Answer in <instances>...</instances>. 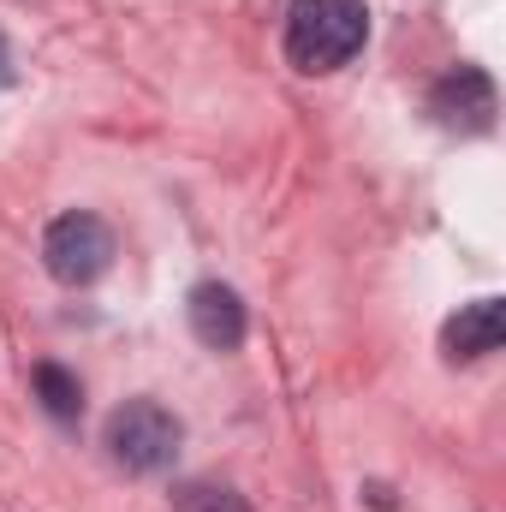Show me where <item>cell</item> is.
<instances>
[{
    "instance_id": "obj_4",
    "label": "cell",
    "mask_w": 506,
    "mask_h": 512,
    "mask_svg": "<svg viewBox=\"0 0 506 512\" xmlns=\"http://www.w3.org/2000/svg\"><path fill=\"white\" fill-rule=\"evenodd\" d=\"M429 114L447 131H465V137L489 131L495 126V84H489V72H483V66H453V72L429 90Z\"/></svg>"
},
{
    "instance_id": "obj_5",
    "label": "cell",
    "mask_w": 506,
    "mask_h": 512,
    "mask_svg": "<svg viewBox=\"0 0 506 512\" xmlns=\"http://www.w3.org/2000/svg\"><path fill=\"white\" fill-rule=\"evenodd\" d=\"M191 334L209 346V352H239L245 346V328H251V316H245V298L233 292V286H221V280H203V286H191Z\"/></svg>"
},
{
    "instance_id": "obj_3",
    "label": "cell",
    "mask_w": 506,
    "mask_h": 512,
    "mask_svg": "<svg viewBox=\"0 0 506 512\" xmlns=\"http://www.w3.org/2000/svg\"><path fill=\"white\" fill-rule=\"evenodd\" d=\"M42 262H48V274H54L60 286H90V280H102L108 262H114V233H108V221L90 215V209L60 215V221L48 227V239H42Z\"/></svg>"
},
{
    "instance_id": "obj_1",
    "label": "cell",
    "mask_w": 506,
    "mask_h": 512,
    "mask_svg": "<svg viewBox=\"0 0 506 512\" xmlns=\"http://www.w3.org/2000/svg\"><path fill=\"white\" fill-rule=\"evenodd\" d=\"M364 36H370L364 0H292V12H286V60L304 78L352 66Z\"/></svg>"
},
{
    "instance_id": "obj_7",
    "label": "cell",
    "mask_w": 506,
    "mask_h": 512,
    "mask_svg": "<svg viewBox=\"0 0 506 512\" xmlns=\"http://www.w3.org/2000/svg\"><path fill=\"white\" fill-rule=\"evenodd\" d=\"M36 399H42V411L48 417H60V423H78V411H84V387L72 370H60V364H36Z\"/></svg>"
},
{
    "instance_id": "obj_2",
    "label": "cell",
    "mask_w": 506,
    "mask_h": 512,
    "mask_svg": "<svg viewBox=\"0 0 506 512\" xmlns=\"http://www.w3.org/2000/svg\"><path fill=\"white\" fill-rule=\"evenodd\" d=\"M179 447H185V423L167 405H155V399H126L108 417V453H114V465H126L131 477L167 471L179 459Z\"/></svg>"
},
{
    "instance_id": "obj_9",
    "label": "cell",
    "mask_w": 506,
    "mask_h": 512,
    "mask_svg": "<svg viewBox=\"0 0 506 512\" xmlns=\"http://www.w3.org/2000/svg\"><path fill=\"white\" fill-rule=\"evenodd\" d=\"M12 54H6V36H0V84H12V66H6Z\"/></svg>"
},
{
    "instance_id": "obj_6",
    "label": "cell",
    "mask_w": 506,
    "mask_h": 512,
    "mask_svg": "<svg viewBox=\"0 0 506 512\" xmlns=\"http://www.w3.org/2000/svg\"><path fill=\"white\" fill-rule=\"evenodd\" d=\"M447 358H489V352H501L506 340V304L501 298H477V304H465L453 322H447Z\"/></svg>"
},
{
    "instance_id": "obj_8",
    "label": "cell",
    "mask_w": 506,
    "mask_h": 512,
    "mask_svg": "<svg viewBox=\"0 0 506 512\" xmlns=\"http://www.w3.org/2000/svg\"><path fill=\"white\" fill-rule=\"evenodd\" d=\"M173 507L179 512H251L245 495L227 489V483H179L173 489Z\"/></svg>"
}]
</instances>
